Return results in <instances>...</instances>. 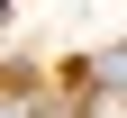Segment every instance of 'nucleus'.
<instances>
[{"instance_id":"3","label":"nucleus","mask_w":127,"mask_h":118,"mask_svg":"<svg viewBox=\"0 0 127 118\" xmlns=\"http://www.w3.org/2000/svg\"><path fill=\"white\" fill-rule=\"evenodd\" d=\"M0 118H36V100L27 91H0Z\"/></svg>"},{"instance_id":"2","label":"nucleus","mask_w":127,"mask_h":118,"mask_svg":"<svg viewBox=\"0 0 127 118\" xmlns=\"http://www.w3.org/2000/svg\"><path fill=\"white\" fill-rule=\"evenodd\" d=\"M82 73H91V82H118V91H127V45H109V55H91Z\"/></svg>"},{"instance_id":"1","label":"nucleus","mask_w":127,"mask_h":118,"mask_svg":"<svg viewBox=\"0 0 127 118\" xmlns=\"http://www.w3.org/2000/svg\"><path fill=\"white\" fill-rule=\"evenodd\" d=\"M82 118H127V91H118V82H91V109Z\"/></svg>"}]
</instances>
